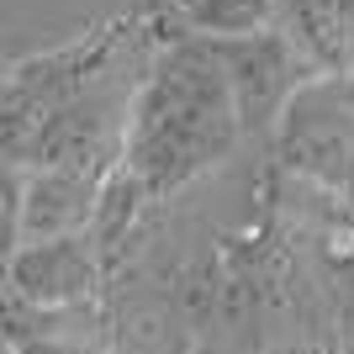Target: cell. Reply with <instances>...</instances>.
Masks as SVG:
<instances>
[{"mask_svg":"<svg viewBox=\"0 0 354 354\" xmlns=\"http://www.w3.org/2000/svg\"><path fill=\"white\" fill-rule=\"evenodd\" d=\"M238 133H243V106L217 43L185 37L148 64L133 95L122 175L143 196L180 191L185 180L227 159Z\"/></svg>","mask_w":354,"mask_h":354,"instance_id":"1","label":"cell"},{"mask_svg":"<svg viewBox=\"0 0 354 354\" xmlns=\"http://www.w3.org/2000/svg\"><path fill=\"white\" fill-rule=\"evenodd\" d=\"M111 175H85V169H6V243L27 249L48 238H74L101 217V196Z\"/></svg>","mask_w":354,"mask_h":354,"instance_id":"2","label":"cell"},{"mask_svg":"<svg viewBox=\"0 0 354 354\" xmlns=\"http://www.w3.org/2000/svg\"><path fill=\"white\" fill-rule=\"evenodd\" d=\"M281 148L286 164L328 180V185H349L354 180V95L339 80H312L291 95L281 111Z\"/></svg>","mask_w":354,"mask_h":354,"instance_id":"3","label":"cell"},{"mask_svg":"<svg viewBox=\"0 0 354 354\" xmlns=\"http://www.w3.org/2000/svg\"><path fill=\"white\" fill-rule=\"evenodd\" d=\"M95 286V238H48V243H27L11 249V301L21 307H69L85 301Z\"/></svg>","mask_w":354,"mask_h":354,"instance_id":"4","label":"cell"},{"mask_svg":"<svg viewBox=\"0 0 354 354\" xmlns=\"http://www.w3.org/2000/svg\"><path fill=\"white\" fill-rule=\"evenodd\" d=\"M281 11H291V0H175V16L212 43L270 32V21Z\"/></svg>","mask_w":354,"mask_h":354,"instance_id":"5","label":"cell"},{"mask_svg":"<svg viewBox=\"0 0 354 354\" xmlns=\"http://www.w3.org/2000/svg\"><path fill=\"white\" fill-rule=\"evenodd\" d=\"M11 354H74L64 339H27V333H11Z\"/></svg>","mask_w":354,"mask_h":354,"instance_id":"6","label":"cell"}]
</instances>
